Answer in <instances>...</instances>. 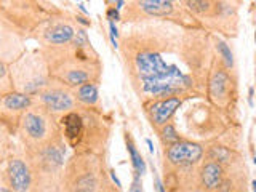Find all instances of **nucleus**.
Returning a JSON list of instances; mask_svg holds the SVG:
<instances>
[{
    "label": "nucleus",
    "instance_id": "obj_1",
    "mask_svg": "<svg viewBox=\"0 0 256 192\" xmlns=\"http://www.w3.org/2000/svg\"><path fill=\"white\" fill-rule=\"evenodd\" d=\"M189 85L191 80L176 66H173L170 72L159 75V77L143 79V90L154 96H173Z\"/></svg>",
    "mask_w": 256,
    "mask_h": 192
},
{
    "label": "nucleus",
    "instance_id": "obj_2",
    "mask_svg": "<svg viewBox=\"0 0 256 192\" xmlns=\"http://www.w3.org/2000/svg\"><path fill=\"white\" fill-rule=\"evenodd\" d=\"M21 125L26 138L36 144H43L51 141L53 123L48 114L43 111H29L21 117Z\"/></svg>",
    "mask_w": 256,
    "mask_h": 192
},
{
    "label": "nucleus",
    "instance_id": "obj_3",
    "mask_svg": "<svg viewBox=\"0 0 256 192\" xmlns=\"http://www.w3.org/2000/svg\"><path fill=\"white\" fill-rule=\"evenodd\" d=\"M202 154H204V149L202 146L195 143L189 141H178L168 146L167 149V157L173 165L184 167V165H192V163L199 162Z\"/></svg>",
    "mask_w": 256,
    "mask_h": 192
},
{
    "label": "nucleus",
    "instance_id": "obj_4",
    "mask_svg": "<svg viewBox=\"0 0 256 192\" xmlns=\"http://www.w3.org/2000/svg\"><path fill=\"white\" fill-rule=\"evenodd\" d=\"M31 106V96L18 92H10L0 95V122L8 123L11 117L16 120L19 119V114L26 111Z\"/></svg>",
    "mask_w": 256,
    "mask_h": 192
},
{
    "label": "nucleus",
    "instance_id": "obj_5",
    "mask_svg": "<svg viewBox=\"0 0 256 192\" xmlns=\"http://www.w3.org/2000/svg\"><path fill=\"white\" fill-rule=\"evenodd\" d=\"M134 64H136V71L141 75V79H151L159 77L167 72L171 71L170 64H167L159 53L154 51H143L134 58Z\"/></svg>",
    "mask_w": 256,
    "mask_h": 192
},
{
    "label": "nucleus",
    "instance_id": "obj_6",
    "mask_svg": "<svg viewBox=\"0 0 256 192\" xmlns=\"http://www.w3.org/2000/svg\"><path fill=\"white\" fill-rule=\"evenodd\" d=\"M42 102L50 112H64L74 106L72 95L64 88H46L42 93Z\"/></svg>",
    "mask_w": 256,
    "mask_h": 192
},
{
    "label": "nucleus",
    "instance_id": "obj_7",
    "mask_svg": "<svg viewBox=\"0 0 256 192\" xmlns=\"http://www.w3.org/2000/svg\"><path fill=\"white\" fill-rule=\"evenodd\" d=\"M179 106H181V99L178 96H171V98L154 102V104L147 109V112H149V117L154 125L164 127L167 125V122L171 119V115L176 112V109Z\"/></svg>",
    "mask_w": 256,
    "mask_h": 192
},
{
    "label": "nucleus",
    "instance_id": "obj_8",
    "mask_svg": "<svg viewBox=\"0 0 256 192\" xmlns=\"http://www.w3.org/2000/svg\"><path fill=\"white\" fill-rule=\"evenodd\" d=\"M6 175H8L10 186L15 192H26L31 186V171L28 165L19 160L13 159L8 163V170H6Z\"/></svg>",
    "mask_w": 256,
    "mask_h": 192
},
{
    "label": "nucleus",
    "instance_id": "obj_9",
    "mask_svg": "<svg viewBox=\"0 0 256 192\" xmlns=\"http://www.w3.org/2000/svg\"><path fill=\"white\" fill-rule=\"evenodd\" d=\"M63 125H64V135L67 141L71 143V146H77V143L80 141L84 133L82 117L76 112H69L63 117Z\"/></svg>",
    "mask_w": 256,
    "mask_h": 192
},
{
    "label": "nucleus",
    "instance_id": "obj_10",
    "mask_svg": "<svg viewBox=\"0 0 256 192\" xmlns=\"http://www.w3.org/2000/svg\"><path fill=\"white\" fill-rule=\"evenodd\" d=\"M200 178H202V184H204L205 189L214 191L221 186V183H223V168H221L219 163L210 162L202 168Z\"/></svg>",
    "mask_w": 256,
    "mask_h": 192
},
{
    "label": "nucleus",
    "instance_id": "obj_11",
    "mask_svg": "<svg viewBox=\"0 0 256 192\" xmlns=\"http://www.w3.org/2000/svg\"><path fill=\"white\" fill-rule=\"evenodd\" d=\"M136 5L139 6V10L154 16H167L174 8L173 2H168V0H143V2H138Z\"/></svg>",
    "mask_w": 256,
    "mask_h": 192
},
{
    "label": "nucleus",
    "instance_id": "obj_12",
    "mask_svg": "<svg viewBox=\"0 0 256 192\" xmlns=\"http://www.w3.org/2000/svg\"><path fill=\"white\" fill-rule=\"evenodd\" d=\"M72 37H74V29L67 24H56V26H53L51 29H48L45 32L46 42L55 44V45L71 42Z\"/></svg>",
    "mask_w": 256,
    "mask_h": 192
},
{
    "label": "nucleus",
    "instance_id": "obj_13",
    "mask_svg": "<svg viewBox=\"0 0 256 192\" xmlns=\"http://www.w3.org/2000/svg\"><path fill=\"white\" fill-rule=\"evenodd\" d=\"M229 77L224 71H216L210 82V93L214 98H224L229 90Z\"/></svg>",
    "mask_w": 256,
    "mask_h": 192
},
{
    "label": "nucleus",
    "instance_id": "obj_14",
    "mask_svg": "<svg viewBox=\"0 0 256 192\" xmlns=\"http://www.w3.org/2000/svg\"><path fill=\"white\" fill-rule=\"evenodd\" d=\"M77 99L80 102H84V104L86 106H93L98 102V87L95 84H91V82H88V84H84L79 87V90L76 93Z\"/></svg>",
    "mask_w": 256,
    "mask_h": 192
},
{
    "label": "nucleus",
    "instance_id": "obj_15",
    "mask_svg": "<svg viewBox=\"0 0 256 192\" xmlns=\"http://www.w3.org/2000/svg\"><path fill=\"white\" fill-rule=\"evenodd\" d=\"M127 147H128V152H130V159L133 163V168H134V175L136 176H143L146 173V163L143 160V157L134 147V144L130 138H127Z\"/></svg>",
    "mask_w": 256,
    "mask_h": 192
},
{
    "label": "nucleus",
    "instance_id": "obj_16",
    "mask_svg": "<svg viewBox=\"0 0 256 192\" xmlns=\"http://www.w3.org/2000/svg\"><path fill=\"white\" fill-rule=\"evenodd\" d=\"M162 140H164L168 146H171V144L179 141V135H178L176 130H174L173 125L167 123V125H164V128H162Z\"/></svg>",
    "mask_w": 256,
    "mask_h": 192
},
{
    "label": "nucleus",
    "instance_id": "obj_17",
    "mask_svg": "<svg viewBox=\"0 0 256 192\" xmlns=\"http://www.w3.org/2000/svg\"><path fill=\"white\" fill-rule=\"evenodd\" d=\"M13 85H11V80H10V75H8V67L3 63V61H0V92H8L11 90Z\"/></svg>",
    "mask_w": 256,
    "mask_h": 192
},
{
    "label": "nucleus",
    "instance_id": "obj_18",
    "mask_svg": "<svg viewBox=\"0 0 256 192\" xmlns=\"http://www.w3.org/2000/svg\"><path fill=\"white\" fill-rule=\"evenodd\" d=\"M216 48H218V51L219 54L223 56V59L226 61V66L227 67H231L234 64V58H232V51H231V48H229L223 40H218L216 42Z\"/></svg>",
    "mask_w": 256,
    "mask_h": 192
},
{
    "label": "nucleus",
    "instance_id": "obj_19",
    "mask_svg": "<svg viewBox=\"0 0 256 192\" xmlns=\"http://www.w3.org/2000/svg\"><path fill=\"white\" fill-rule=\"evenodd\" d=\"M74 44H76L77 48H86L90 47V40L86 37V32L84 29H77L74 31Z\"/></svg>",
    "mask_w": 256,
    "mask_h": 192
},
{
    "label": "nucleus",
    "instance_id": "obj_20",
    "mask_svg": "<svg viewBox=\"0 0 256 192\" xmlns=\"http://www.w3.org/2000/svg\"><path fill=\"white\" fill-rule=\"evenodd\" d=\"M107 19H109V23H114V21H119V10L116 8V6H109L107 8V13H106Z\"/></svg>",
    "mask_w": 256,
    "mask_h": 192
},
{
    "label": "nucleus",
    "instance_id": "obj_21",
    "mask_svg": "<svg viewBox=\"0 0 256 192\" xmlns=\"http://www.w3.org/2000/svg\"><path fill=\"white\" fill-rule=\"evenodd\" d=\"M143 184H141V176H136L134 175V180H133V184L130 188V192H143Z\"/></svg>",
    "mask_w": 256,
    "mask_h": 192
},
{
    "label": "nucleus",
    "instance_id": "obj_22",
    "mask_svg": "<svg viewBox=\"0 0 256 192\" xmlns=\"http://www.w3.org/2000/svg\"><path fill=\"white\" fill-rule=\"evenodd\" d=\"M156 188H157V191H159V192H165V189H164V184L160 183V180H159L157 176H156Z\"/></svg>",
    "mask_w": 256,
    "mask_h": 192
},
{
    "label": "nucleus",
    "instance_id": "obj_23",
    "mask_svg": "<svg viewBox=\"0 0 256 192\" xmlns=\"http://www.w3.org/2000/svg\"><path fill=\"white\" fill-rule=\"evenodd\" d=\"M147 146H149L151 152H154V146H152V141H151V140H147Z\"/></svg>",
    "mask_w": 256,
    "mask_h": 192
},
{
    "label": "nucleus",
    "instance_id": "obj_24",
    "mask_svg": "<svg viewBox=\"0 0 256 192\" xmlns=\"http://www.w3.org/2000/svg\"><path fill=\"white\" fill-rule=\"evenodd\" d=\"M0 192H13L10 189H6V188H0Z\"/></svg>",
    "mask_w": 256,
    "mask_h": 192
}]
</instances>
